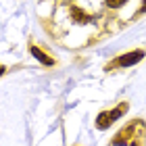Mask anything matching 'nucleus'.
Masks as SVG:
<instances>
[{
	"label": "nucleus",
	"mask_w": 146,
	"mask_h": 146,
	"mask_svg": "<svg viewBox=\"0 0 146 146\" xmlns=\"http://www.w3.org/2000/svg\"><path fill=\"white\" fill-rule=\"evenodd\" d=\"M29 52H31V54H34V56L38 58L40 63H44V65H54V61H52L50 56H46V54H44V52L40 50V48H36V46H31V48H29Z\"/></svg>",
	"instance_id": "20e7f679"
},
{
	"label": "nucleus",
	"mask_w": 146,
	"mask_h": 146,
	"mask_svg": "<svg viewBox=\"0 0 146 146\" xmlns=\"http://www.w3.org/2000/svg\"><path fill=\"white\" fill-rule=\"evenodd\" d=\"M111 123H113L111 113H100V115H98V119H96V127H98V129H107Z\"/></svg>",
	"instance_id": "7ed1b4c3"
},
{
	"label": "nucleus",
	"mask_w": 146,
	"mask_h": 146,
	"mask_svg": "<svg viewBox=\"0 0 146 146\" xmlns=\"http://www.w3.org/2000/svg\"><path fill=\"white\" fill-rule=\"evenodd\" d=\"M71 15L75 17V21H79V23H88V17H86V13H79L77 9H71Z\"/></svg>",
	"instance_id": "39448f33"
},
{
	"label": "nucleus",
	"mask_w": 146,
	"mask_h": 146,
	"mask_svg": "<svg viewBox=\"0 0 146 146\" xmlns=\"http://www.w3.org/2000/svg\"><path fill=\"white\" fill-rule=\"evenodd\" d=\"M107 2V6H111V9H115V6H121L123 2H127V0H104Z\"/></svg>",
	"instance_id": "423d86ee"
},
{
	"label": "nucleus",
	"mask_w": 146,
	"mask_h": 146,
	"mask_svg": "<svg viewBox=\"0 0 146 146\" xmlns=\"http://www.w3.org/2000/svg\"><path fill=\"white\" fill-rule=\"evenodd\" d=\"M111 146H146V127L142 121L127 125L119 131V136L111 142Z\"/></svg>",
	"instance_id": "f257e3e1"
},
{
	"label": "nucleus",
	"mask_w": 146,
	"mask_h": 146,
	"mask_svg": "<svg viewBox=\"0 0 146 146\" xmlns=\"http://www.w3.org/2000/svg\"><path fill=\"white\" fill-rule=\"evenodd\" d=\"M142 58H144V50H134V52H127V54L119 56L117 65H119V67H131V65L140 63Z\"/></svg>",
	"instance_id": "f03ea898"
}]
</instances>
